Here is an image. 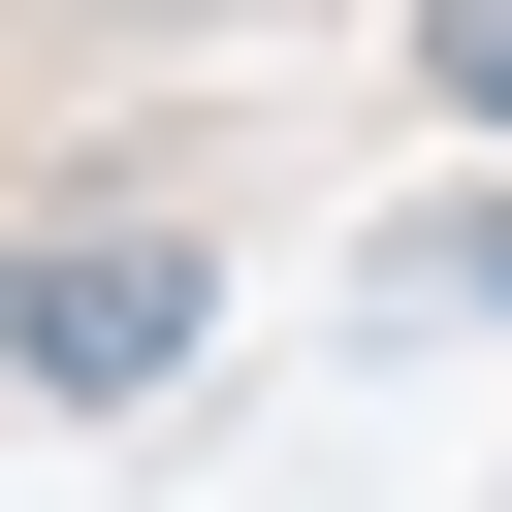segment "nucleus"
I'll use <instances>...</instances> for the list:
<instances>
[{
    "mask_svg": "<svg viewBox=\"0 0 512 512\" xmlns=\"http://www.w3.org/2000/svg\"><path fill=\"white\" fill-rule=\"evenodd\" d=\"M480 288H512V224H480Z\"/></svg>",
    "mask_w": 512,
    "mask_h": 512,
    "instance_id": "nucleus-3",
    "label": "nucleus"
},
{
    "mask_svg": "<svg viewBox=\"0 0 512 512\" xmlns=\"http://www.w3.org/2000/svg\"><path fill=\"white\" fill-rule=\"evenodd\" d=\"M0 352H32V384H160V352H192V256H32Z\"/></svg>",
    "mask_w": 512,
    "mask_h": 512,
    "instance_id": "nucleus-1",
    "label": "nucleus"
},
{
    "mask_svg": "<svg viewBox=\"0 0 512 512\" xmlns=\"http://www.w3.org/2000/svg\"><path fill=\"white\" fill-rule=\"evenodd\" d=\"M448 96H480V128H512V0H448Z\"/></svg>",
    "mask_w": 512,
    "mask_h": 512,
    "instance_id": "nucleus-2",
    "label": "nucleus"
}]
</instances>
